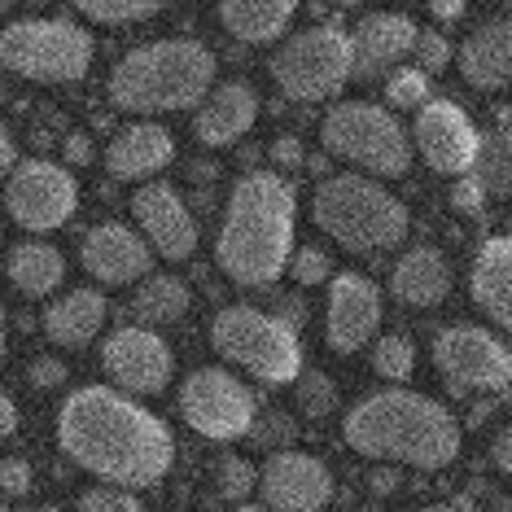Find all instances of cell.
I'll return each instance as SVG.
<instances>
[{
  "label": "cell",
  "instance_id": "cell-1",
  "mask_svg": "<svg viewBox=\"0 0 512 512\" xmlns=\"http://www.w3.org/2000/svg\"><path fill=\"white\" fill-rule=\"evenodd\" d=\"M57 447L101 486L145 491L171 473L176 442L149 407L114 386H84L57 407Z\"/></svg>",
  "mask_w": 512,
  "mask_h": 512
},
{
  "label": "cell",
  "instance_id": "cell-2",
  "mask_svg": "<svg viewBox=\"0 0 512 512\" xmlns=\"http://www.w3.org/2000/svg\"><path fill=\"white\" fill-rule=\"evenodd\" d=\"M298 193L281 171H250L232 184L224 224L215 237V263L228 281L263 289L294 259Z\"/></svg>",
  "mask_w": 512,
  "mask_h": 512
},
{
  "label": "cell",
  "instance_id": "cell-3",
  "mask_svg": "<svg viewBox=\"0 0 512 512\" xmlns=\"http://www.w3.org/2000/svg\"><path fill=\"white\" fill-rule=\"evenodd\" d=\"M346 447L359 456L407 464V469L438 473L460 460L464 429L438 399L416 390H381L359 399L342 421Z\"/></svg>",
  "mask_w": 512,
  "mask_h": 512
},
{
  "label": "cell",
  "instance_id": "cell-4",
  "mask_svg": "<svg viewBox=\"0 0 512 512\" xmlns=\"http://www.w3.org/2000/svg\"><path fill=\"white\" fill-rule=\"evenodd\" d=\"M215 53L202 40H154L123 53L110 71V106L123 114L189 110L211 97Z\"/></svg>",
  "mask_w": 512,
  "mask_h": 512
},
{
  "label": "cell",
  "instance_id": "cell-5",
  "mask_svg": "<svg viewBox=\"0 0 512 512\" xmlns=\"http://www.w3.org/2000/svg\"><path fill=\"white\" fill-rule=\"evenodd\" d=\"M311 219L324 237H333L337 246L372 254V250H394L403 246L412 215L394 197L386 184L368 176H329L311 193Z\"/></svg>",
  "mask_w": 512,
  "mask_h": 512
},
{
  "label": "cell",
  "instance_id": "cell-6",
  "mask_svg": "<svg viewBox=\"0 0 512 512\" xmlns=\"http://www.w3.org/2000/svg\"><path fill=\"white\" fill-rule=\"evenodd\" d=\"M320 141L329 158H342L368 176L399 180L412 167V132L399 123V114L377 101H337L320 123Z\"/></svg>",
  "mask_w": 512,
  "mask_h": 512
},
{
  "label": "cell",
  "instance_id": "cell-7",
  "mask_svg": "<svg viewBox=\"0 0 512 512\" xmlns=\"http://www.w3.org/2000/svg\"><path fill=\"white\" fill-rule=\"evenodd\" d=\"M0 66L36 84H79L92 66V31L71 18H14L0 27Z\"/></svg>",
  "mask_w": 512,
  "mask_h": 512
},
{
  "label": "cell",
  "instance_id": "cell-8",
  "mask_svg": "<svg viewBox=\"0 0 512 512\" xmlns=\"http://www.w3.org/2000/svg\"><path fill=\"white\" fill-rule=\"evenodd\" d=\"M211 346L228 364L246 368L263 386H289L302 377V342L281 316L259 307H224L211 320Z\"/></svg>",
  "mask_w": 512,
  "mask_h": 512
},
{
  "label": "cell",
  "instance_id": "cell-9",
  "mask_svg": "<svg viewBox=\"0 0 512 512\" xmlns=\"http://www.w3.org/2000/svg\"><path fill=\"white\" fill-rule=\"evenodd\" d=\"M267 71L289 101H329L355 75L351 31L337 22H311L307 31H289Z\"/></svg>",
  "mask_w": 512,
  "mask_h": 512
},
{
  "label": "cell",
  "instance_id": "cell-10",
  "mask_svg": "<svg viewBox=\"0 0 512 512\" xmlns=\"http://www.w3.org/2000/svg\"><path fill=\"white\" fill-rule=\"evenodd\" d=\"M5 211L27 232H57L79 211V184L71 167L53 158H27L5 180Z\"/></svg>",
  "mask_w": 512,
  "mask_h": 512
},
{
  "label": "cell",
  "instance_id": "cell-11",
  "mask_svg": "<svg viewBox=\"0 0 512 512\" xmlns=\"http://www.w3.org/2000/svg\"><path fill=\"white\" fill-rule=\"evenodd\" d=\"M180 416L189 421L193 434L215 442H237L250 438L259 403L228 368H197L180 386Z\"/></svg>",
  "mask_w": 512,
  "mask_h": 512
},
{
  "label": "cell",
  "instance_id": "cell-12",
  "mask_svg": "<svg viewBox=\"0 0 512 512\" xmlns=\"http://www.w3.org/2000/svg\"><path fill=\"white\" fill-rule=\"evenodd\" d=\"M434 364L447 377L451 390L477 394H504L512 386V351L491 329L477 324H451L434 337Z\"/></svg>",
  "mask_w": 512,
  "mask_h": 512
},
{
  "label": "cell",
  "instance_id": "cell-13",
  "mask_svg": "<svg viewBox=\"0 0 512 512\" xmlns=\"http://www.w3.org/2000/svg\"><path fill=\"white\" fill-rule=\"evenodd\" d=\"M101 368L119 386V394H162L176 372V355L162 333L145 324H123L101 346Z\"/></svg>",
  "mask_w": 512,
  "mask_h": 512
},
{
  "label": "cell",
  "instance_id": "cell-14",
  "mask_svg": "<svg viewBox=\"0 0 512 512\" xmlns=\"http://www.w3.org/2000/svg\"><path fill=\"white\" fill-rule=\"evenodd\" d=\"M477 127L464 114V106H456L451 97H429L421 110H416L412 123V149H421L425 167L438 171V176H469L473 154H477Z\"/></svg>",
  "mask_w": 512,
  "mask_h": 512
},
{
  "label": "cell",
  "instance_id": "cell-15",
  "mask_svg": "<svg viewBox=\"0 0 512 512\" xmlns=\"http://www.w3.org/2000/svg\"><path fill=\"white\" fill-rule=\"evenodd\" d=\"M337 491L333 469L307 451H276L259 469V495L267 512H320Z\"/></svg>",
  "mask_w": 512,
  "mask_h": 512
},
{
  "label": "cell",
  "instance_id": "cell-16",
  "mask_svg": "<svg viewBox=\"0 0 512 512\" xmlns=\"http://www.w3.org/2000/svg\"><path fill=\"white\" fill-rule=\"evenodd\" d=\"M381 333V289L364 272H333L324 337L337 355H355Z\"/></svg>",
  "mask_w": 512,
  "mask_h": 512
},
{
  "label": "cell",
  "instance_id": "cell-17",
  "mask_svg": "<svg viewBox=\"0 0 512 512\" xmlns=\"http://www.w3.org/2000/svg\"><path fill=\"white\" fill-rule=\"evenodd\" d=\"M132 215L141 224V237L149 241V250L162 254L171 263L193 259L197 250V219L189 211V202L176 193V184L167 180H149L132 197Z\"/></svg>",
  "mask_w": 512,
  "mask_h": 512
},
{
  "label": "cell",
  "instance_id": "cell-18",
  "mask_svg": "<svg viewBox=\"0 0 512 512\" xmlns=\"http://www.w3.org/2000/svg\"><path fill=\"white\" fill-rule=\"evenodd\" d=\"M79 263L92 281L101 285H132L154 276V250L136 228L127 224H97L84 232V246H79Z\"/></svg>",
  "mask_w": 512,
  "mask_h": 512
},
{
  "label": "cell",
  "instance_id": "cell-19",
  "mask_svg": "<svg viewBox=\"0 0 512 512\" xmlns=\"http://www.w3.org/2000/svg\"><path fill=\"white\" fill-rule=\"evenodd\" d=\"M416 36H421V27L407 14H364L351 31V57H355L351 79H377L394 71L416 49Z\"/></svg>",
  "mask_w": 512,
  "mask_h": 512
},
{
  "label": "cell",
  "instance_id": "cell-20",
  "mask_svg": "<svg viewBox=\"0 0 512 512\" xmlns=\"http://www.w3.org/2000/svg\"><path fill=\"white\" fill-rule=\"evenodd\" d=\"M259 92H254L246 79H228V84H215L211 97L197 106V119H193V132L202 145L211 149H224L232 141L250 132L259 123Z\"/></svg>",
  "mask_w": 512,
  "mask_h": 512
},
{
  "label": "cell",
  "instance_id": "cell-21",
  "mask_svg": "<svg viewBox=\"0 0 512 512\" xmlns=\"http://www.w3.org/2000/svg\"><path fill=\"white\" fill-rule=\"evenodd\" d=\"M460 75L477 92H499L512 84V18H491L464 36L460 53Z\"/></svg>",
  "mask_w": 512,
  "mask_h": 512
},
{
  "label": "cell",
  "instance_id": "cell-22",
  "mask_svg": "<svg viewBox=\"0 0 512 512\" xmlns=\"http://www.w3.org/2000/svg\"><path fill=\"white\" fill-rule=\"evenodd\" d=\"M451 281H456V272H451L447 254L438 246H412L394 263L390 294H394V302H403V307L425 311V307H438V302L451 294Z\"/></svg>",
  "mask_w": 512,
  "mask_h": 512
},
{
  "label": "cell",
  "instance_id": "cell-23",
  "mask_svg": "<svg viewBox=\"0 0 512 512\" xmlns=\"http://www.w3.org/2000/svg\"><path fill=\"white\" fill-rule=\"evenodd\" d=\"M176 158V141L162 123H132L106 149V171L114 180H149Z\"/></svg>",
  "mask_w": 512,
  "mask_h": 512
},
{
  "label": "cell",
  "instance_id": "cell-24",
  "mask_svg": "<svg viewBox=\"0 0 512 512\" xmlns=\"http://www.w3.org/2000/svg\"><path fill=\"white\" fill-rule=\"evenodd\" d=\"M473 302L499 329H512V237H486L469 272Z\"/></svg>",
  "mask_w": 512,
  "mask_h": 512
},
{
  "label": "cell",
  "instance_id": "cell-25",
  "mask_svg": "<svg viewBox=\"0 0 512 512\" xmlns=\"http://www.w3.org/2000/svg\"><path fill=\"white\" fill-rule=\"evenodd\" d=\"M106 316H110V307H106L101 289H71V294H62L44 311V333H49V342H57V346L84 351V346H92L101 337Z\"/></svg>",
  "mask_w": 512,
  "mask_h": 512
},
{
  "label": "cell",
  "instance_id": "cell-26",
  "mask_svg": "<svg viewBox=\"0 0 512 512\" xmlns=\"http://www.w3.org/2000/svg\"><path fill=\"white\" fill-rule=\"evenodd\" d=\"M294 18H298V0H224L219 5L224 31L246 44H272L289 36Z\"/></svg>",
  "mask_w": 512,
  "mask_h": 512
},
{
  "label": "cell",
  "instance_id": "cell-27",
  "mask_svg": "<svg viewBox=\"0 0 512 512\" xmlns=\"http://www.w3.org/2000/svg\"><path fill=\"white\" fill-rule=\"evenodd\" d=\"M5 272H9V281H14L18 294L49 298L53 289L66 281V259H62V250H57V246L31 237V241H18V246L9 250Z\"/></svg>",
  "mask_w": 512,
  "mask_h": 512
},
{
  "label": "cell",
  "instance_id": "cell-28",
  "mask_svg": "<svg viewBox=\"0 0 512 512\" xmlns=\"http://www.w3.org/2000/svg\"><path fill=\"white\" fill-rule=\"evenodd\" d=\"M193 311V289L189 281H180V276L171 272H154L145 276L141 289L132 294V316H141V324H176Z\"/></svg>",
  "mask_w": 512,
  "mask_h": 512
},
{
  "label": "cell",
  "instance_id": "cell-29",
  "mask_svg": "<svg viewBox=\"0 0 512 512\" xmlns=\"http://www.w3.org/2000/svg\"><path fill=\"white\" fill-rule=\"evenodd\" d=\"M469 176L482 184L486 197H512V127L499 123L477 136V154Z\"/></svg>",
  "mask_w": 512,
  "mask_h": 512
},
{
  "label": "cell",
  "instance_id": "cell-30",
  "mask_svg": "<svg viewBox=\"0 0 512 512\" xmlns=\"http://www.w3.org/2000/svg\"><path fill=\"white\" fill-rule=\"evenodd\" d=\"M79 18L101 22V27H127L162 14V0H79Z\"/></svg>",
  "mask_w": 512,
  "mask_h": 512
},
{
  "label": "cell",
  "instance_id": "cell-31",
  "mask_svg": "<svg viewBox=\"0 0 512 512\" xmlns=\"http://www.w3.org/2000/svg\"><path fill=\"white\" fill-rule=\"evenodd\" d=\"M372 372L386 381H407L416 372V346L403 333H386L372 342Z\"/></svg>",
  "mask_w": 512,
  "mask_h": 512
},
{
  "label": "cell",
  "instance_id": "cell-32",
  "mask_svg": "<svg viewBox=\"0 0 512 512\" xmlns=\"http://www.w3.org/2000/svg\"><path fill=\"white\" fill-rule=\"evenodd\" d=\"M259 486V469L246 456H219L215 464V495L228 504H246L250 491Z\"/></svg>",
  "mask_w": 512,
  "mask_h": 512
},
{
  "label": "cell",
  "instance_id": "cell-33",
  "mask_svg": "<svg viewBox=\"0 0 512 512\" xmlns=\"http://www.w3.org/2000/svg\"><path fill=\"white\" fill-rule=\"evenodd\" d=\"M294 390H298V412L307 421H324V416L337 412V381L329 372H302Z\"/></svg>",
  "mask_w": 512,
  "mask_h": 512
},
{
  "label": "cell",
  "instance_id": "cell-34",
  "mask_svg": "<svg viewBox=\"0 0 512 512\" xmlns=\"http://www.w3.org/2000/svg\"><path fill=\"white\" fill-rule=\"evenodd\" d=\"M250 438L259 442L263 451H289L294 447V438H298V421L289 412H276V407H267V412L254 416V429H250Z\"/></svg>",
  "mask_w": 512,
  "mask_h": 512
},
{
  "label": "cell",
  "instance_id": "cell-35",
  "mask_svg": "<svg viewBox=\"0 0 512 512\" xmlns=\"http://www.w3.org/2000/svg\"><path fill=\"white\" fill-rule=\"evenodd\" d=\"M386 101L394 110H421L429 101V75H421L416 66H403L386 79Z\"/></svg>",
  "mask_w": 512,
  "mask_h": 512
},
{
  "label": "cell",
  "instance_id": "cell-36",
  "mask_svg": "<svg viewBox=\"0 0 512 512\" xmlns=\"http://www.w3.org/2000/svg\"><path fill=\"white\" fill-rule=\"evenodd\" d=\"M289 276H294L302 289L329 285V281H333V259H329V250H320V246H298L294 259H289Z\"/></svg>",
  "mask_w": 512,
  "mask_h": 512
},
{
  "label": "cell",
  "instance_id": "cell-37",
  "mask_svg": "<svg viewBox=\"0 0 512 512\" xmlns=\"http://www.w3.org/2000/svg\"><path fill=\"white\" fill-rule=\"evenodd\" d=\"M416 71L421 75H438V71H447V62L456 57V49H451V40L442 36V31L434 27H425L421 36H416Z\"/></svg>",
  "mask_w": 512,
  "mask_h": 512
},
{
  "label": "cell",
  "instance_id": "cell-38",
  "mask_svg": "<svg viewBox=\"0 0 512 512\" xmlns=\"http://www.w3.org/2000/svg\"><path fill=\"white\" fill-rule=\"evenodd\" d=\"M75 512H145V504L132 491H119V486H92V491L79 495Z\"/></svg>",
  "mask_w": 512,
  "mask_h": 512
},
{
  "label": "cell",
  "instance_id": "cell-39",
  "mask_svg": "<svg viewBox=\"0 0 512 512\" xmlns=\"http://www.w3.org/2000/svg\"><path fill=\"white\" fill-rule=\"evenodd\" d=\"M31 460H22V456H9V460H0V495H9V499H22L31 491Z\"/></svg>",
  "mask_w": 512,
  "mask_h": 512
},
{
  "label": "cell",
  "instance_id": "cell-40",
  "mask_svg": "<svg viewBox=\"0 0 512 512\" xmlns=\"http://www.w3.org/2000/svg\"><path fill=\"white\" fill-rule=\"evenodd\" d=\"M66 364L62 359H53V355H40V359H31V368H27V381L36 390H57V386H66Z\"/></svg>",
  "mask_w": 512,
  "mask_h": 512
},
{
  "label": "cell",
  "instance_id": "cell-41",
  "mask_svg": "<svg viewBox=\"0 0 512 512\" xmlns=\"http://www.w3.org/2000/svg\"><path fill=\"white\" fill-rule=\"evenodd\" d=\"M267 154H272V162H276V167H281V176H285V171H298V167H307V149H302V136H294V132L276 136Z\"/></svg>",
  "mask_w": 512,
  "mask_h": 512
},
{
  "label": "cell",
  "instance_id": "cell-42",
  "mask_svg": "<svg viewBox=\"0 0 512 512\" xmlns=\"http://www.w3.org/2000/svg\"><path fill=\"white\" fill-rule=\"evenodd\" d=\"M451 206L464 215H477L486 206V193H482V184H477L473 176H460L456 184H451Z\"/></svg>",
  "mask_w": 512,
  "mask_h": 512
},
{
  "label": "cell",
  "instance_id": "cell-43",
  "mask_svg": "<svg viewBox=\"0 0 512 512\" xmlns=\"http://www.w3.org/2000/svg\"><path fill=\"white\" fill-rule=\"evenodd\" d=\"M368 491L377 495V499L399 495V491H403V473H399V464H377V469L368 473Z\"/></svg>",
  "mask_w": 512,
  "mask_h": 512
},
{
  "label": "cell",
  "instance_id": "cell-44",
  "mask_svg": "<svg viewBox=\"0 0 512 512\" xmlns=\"http://www.w3.org/2000/svg\"><path fill=\"white\" fill-rule=\"evenodd\" d=\"M62 154H66V162H71V167H88L92 158H97V149H92V136L88 132H71L62 141Z\"/></svg>",
  "mask_w": 512,
  "mask_h": 512
},
{
  "label": "cell",
  "instance_id": "cell-45",
  "mask_svg": "<svg viewBox=\"0 0 512 512\" xmlns=\"http://www.w3.org/2000/svg\"><path fill=\"white\" fill-rule=\"evenodd\" d=\"M14 167H18V141H14V132L0 123V184L14 176Z\"/></svg>",
  "mask_w": 512,
  "mask_h": 512
},
{
  "label": "cell",
  "instance_id": "cell-46",
  "mask_svg": "<svg viewBox=\"0 0 512 512\" xmlns=\"http://www.w3.org/2000/svg\"><path fill=\"white\" fill-rule=\"evenodd\" d=\"M491 460H495V469H504L508 477H512V425H504L495 434V442H491Z\"/></svg>",
  "mask_w": 512,
  "mask_h": 512
},
{
  "label": "cell",
  "instance_id": "cell-47",
  "mask_svg": "<svg viewBox=\"0 0 512 512\" xmlns=\"http://www.w3.org/2000/svg\"><path fill=\"white\" fill-rule=\"evenodd\" d=\"M14 434H18V403L0 390V442L14 438Z\"/></svg>",
  "mask_w": 512,
  "mask_h": 512
},
{
  "label": "cell",
  "instance_id": "cell-48",
  "mask_svg": "<svg viewBox=\"0 0 512 512\" xmlns=\"http://www.w3.org/2000/svg\"><path fill=\"white\" fill-rule=\"evenodd\" d=\"M276 311H285V324H289V329H302V320H307V307H302V302L298 298H281V307H276Z\"/></svg>",
  "mask_w": 512,
  "mask_h": 512
},
{
  "label": "cell",
  "instance_id": "cell-49",
  "mask_svg": "<svg viewBox=\"0 0 512 512\" xmlns=\"http://www.w3.org/2000/svg\"><path fill=\"white\" fill-rule=\"evenodd\" d=\"M429 14L442 18V22H460L464 18V0H438V5H429Z\"/></svg>",
  "mask_w": 512,
  "mask_h": 512
},
{
  "label": "cell",
  "instance_id": "cell-50",
  "mask_svg": "<svg viewBox=\"0 0 512 512\" xmlns=\"http://www.w3.org/2000/svg\"><path fill=\"white\" fill-rule=\"evenodd\" d=\"M307 171H311V176H324V180H329V176H333V158H329V154H311V158H307Z\"/></svg>",
  "mask_w": 512,
  "mask_h": 512
},
{
  "label": "cell",
  "instance_id": "cell-51",
  "mask_svg": "<svg viewBox=\"0 0 512 512\" xmlns=\"http://www.w3.org/2000/svg\"><path fill=\"white\" fill-rule=\"evenodd\" d=\"M486 416H491V403H477L473 412H469V425H473V429H482V425H486Z\"/></svg>",
  "mask_w": 512,
  "mask_h": 512
},
{
  "label": "cell",
  "instance_id": "cell-52",
  "mask_svg": "<svg viewBox=\"0 0 512 512\" xmlns=\"http://www.w3.org/2000/svg\"><path fill=\"white\" fill-rule=\"evenodd\" d=\"M5 351H9V311L0 307V359H5Z\"/></svg>",
  "mask_w": 512,
  "mask_h": 512
},
{
  "label": "cell",
  "instance_id": "cell-53",
  "mask_svg": "<svg viewBox=\"0 0 512 512\" xmlns=\"http://www.w3.org/2000/svg\"><path fill=\"white\" fill-rule=\"evenodd\" d=\"M416 512H482V508H469V504H434V508H416Z\"/></svg>",
  "mask_w": 512,
  "mask_h": 512
},
{
  "label": "cell",
  "instance_id": "cell-54",
  "mask_svg": "<svg viewBox=\"0 0 512 512\" xmlns=\"http://www.w3.org/2000/svg\"><path fill=\"white\" fill-rule=\"evenodd\" d=\"M237 512H267V508H263V504H241Z\"/></svg>",
  "mask_w": 512,
  "mask_h": 512
},
{
  "label": "cell",
  "instance_id": "cell-55",
  "mask_svg": "<svg viewBox=\"0 0 512 512\" xmlns=\"http://www.w3.org/2000/svg\"><path fill=\"white\" fill-rule=\"evenodd\" d=\"M5 9H9V0H0V14H5Z\"/></svg>",
  "mask_w": 512,
  "mask_h": 512
},
{
  "label": "cell",
  "instance_id": "cell-56",
  "mask_svg": "<svg viewBox=\"0 0 512 512\" xmlns=\"http://www.w3.org/2000/svg\"><path fill=\"white\" fill-rule=\"evenodd\" d=\"M0 512H9V508H5V504H0Z\"/></svg>",
  "mask_w": 512,
  "mask_h": 512
},
{
  "label": "cell",
  "instance_id": "cell-57",
  "mask_svg": "<svg viewBox=\"0 0 512 512\" xmlns=\"http://www.w3.org/2000/svg\"><path fill=\"white\" fill-rule=\"evenodd\" d=\"M44 512H57V508H44Z\"/></svg>",
  "mask_w": 512,
  "mask_h": 512
}]
</instances>
